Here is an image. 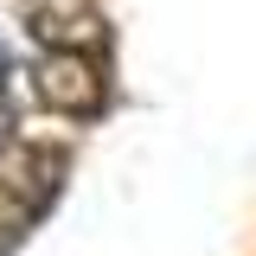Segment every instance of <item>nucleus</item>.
<instances>
[{
  "mask_svg": "<svg viewBox=\"0 0 256 256\" xmlns=\"http://www.w3.org/2000/svg\"><path fill=\"white\" fill-rule=\"evenodd\" d=\"M38 90L52 96L58 109H77V116H90L96 102H102V84L90 77V64H77V58H52L38 70Z\"/></svg>",
  "mask_w": 256,
  "mask_h": 256,
  "instance_id": "obj_1",
  "label": "nucleus"
},
{
  "mask_svg": "<svg viewBox=\"0 0 256 256\" xmlns=\"http://www.w3.org/2000/svg\"><path fill=\"white\" fill-rule=\"evenodd\" d=\"M0 141H6V109H0Z\"/></svg>",
  "mask_w": 256,
  "mask_h": 256,
  "instance_id": "obj_2",
  "label": "nucleus"
}]
</instances>
